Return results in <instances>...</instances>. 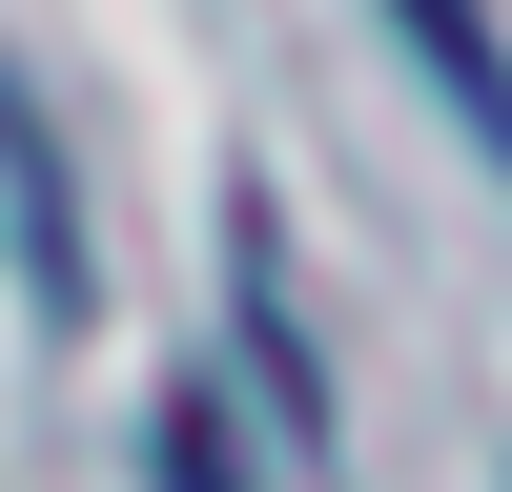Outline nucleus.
<instances>
[{
	"label": "nucleus",
	"instance_id": "nucleus-1",
	"mask_svg": "<svg viewBox=\"0 0 512 492\" xmlns=\"http://www.w3.org/2000/svg\"><path fill=\"white\" fill-rule=\"evenodd\" d=\"M390 21H410V62H431L451 103H472V144L512 164V62H492V21H472V0H390Z\"/></svg>",
	"mask_w": 512,
	"mask_h": 492
}]
</instances>
